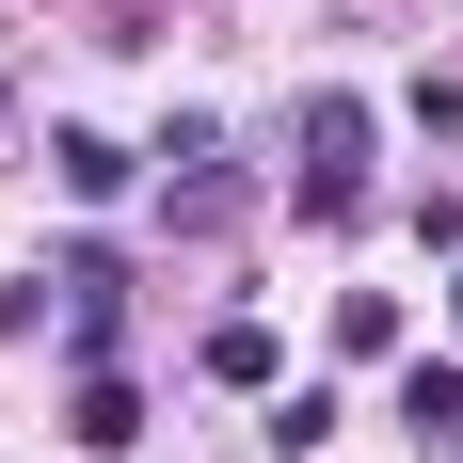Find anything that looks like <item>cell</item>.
I'll use <instances>...</instances> for the list:
<instances>
[{"label":"cell","instance_id":"cell-1","mask_svg":"<svg viewBox=\"0 0 463 463\" xmlns=\"http://www.w3.org/2000/svg\"><path fill=\"white\" fill-rule=\"evenodd\" d=\"M352 160H368V96H304V224H352Z\"/></svg>","mask_w":463,"mask_h":463},{"label":"cell","instance_id":"cell-2","mask_svg":"<svg viewBox=\"0 0 463 463\" xmlns=\"http://www.w3.org/2000/svg\"><path fill=\"white\" fill-rule=\"evenodd\" d=\"M208 383H240V400H272V383H288L272 320H224V335H208Z\"/></svg>","mask_w":463,"mask_h":463},{"label":"cell","instance_id":"cell-3","mask_svg":"<svg viewBox=\"0 0 463 463\" xmlns=\"http://www.w3.org/2000/svg\"><path fill=\"white\" fill-rule=\"evenodd\" d=\"M64 431H80V448H128V431H144V400H128L112 368H80V400H64Z\"/></svg>","mask_w":463,"mask_h":463},{"label":"cell","instance_id":"cell-4","mask_svg":"<svg viewBox=\"0 0 463 463\" xmlns=\"http://www.w3.org/2000/svg\"><path fill=\"white\" fill-rule=\"evenodd\" d=\"M400 416H416V448H431V431H463V368H448V352L400 368Z\"/></svg>","mask_w":463,"mask_h":463},{"label":"cell","instance_id":"cell-5","mask_svg":"<svg viewBox=\"0 0 463 463\" xmlns=\"http://www.w3.org/2000/svg\"><path fill=\"white\" fill-rule=\"evenodd\" d=\"M48 160H64V192H80V208H112V192H128V144H96V128H64Z\"/></svg>","mask_w":463,"mask_h":463},{"label":"cell","instance_id":"cell-6","mask_svg":"<svg viewBox=\"0 0 463 463\" xmlns=\"http://www.w3.org/2000/svg\"><path fill=\"white\" fill-rule=\"evenodd\" d=\"M448 320H463V288H448Z\"/></svg>","mask_w":463,"mask_h":463}]
</instances>
